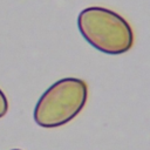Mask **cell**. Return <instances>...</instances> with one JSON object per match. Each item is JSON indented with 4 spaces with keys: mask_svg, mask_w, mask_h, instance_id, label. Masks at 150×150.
Here are the masks:
<instances>
[{
    "mask_svg": "<svg viewBox=\"0 0 150 150\" xmlns=\"http://www.w3.org/2000/svg\"><path fill=\"white\" fill-rule=\"evenodd\" d=\"M8 111V100L5 93L0 89V118H2Z\"/></svg>",
    "mask_w": 150,
    "mask_h": 150,
    "instance_id": "3",
    "label": "cell"
},
{
    "mask_svg": "<svg viewBox=\"0 0 150 150\" xmlns=\"http://www.w3.org/2000/svg\"><path fill=\"white\" fill-rule=\"evenodd\" d=\"M88 86L79 77H64L54 82L35 104L33 118L42 128L52 129L67 124L84 108Z\"/></svg>",
    "mask_w": 150,
    "mask_h": 150,
    "instance_id": "2",
    "label": "cell"
},
{
    "mask_svg": "<svg viewBox=\"0 0 150 150\" xmlns=\"http://www.w3.org/2000/svg\"><path fill=\"white\" fill-rule=\"evenodd\" d=\"M77 27L82 38L104 54L121 55L134 46L130 23L112 9L100 6L87 7L77 16Z\"/></svg>",
    "mask_w": 150,
    "mask_h": 150,
    "instance_id": "1",
    "label": "cell"
},
{
    "mask_svg": "<svg viewBox=\"0 0 150 150\" xmlns=\"http://www.w3.org/2000/svg\"><path fill=\"white\" fill-rule=\"evenodd\" d=\"M11 150H21V149H11Z\"/></svg>",
    "mask_w": 150,
    "mask_h": 150,
    "instance_id": "4",
    "label": "cell"
}]
</instances>
